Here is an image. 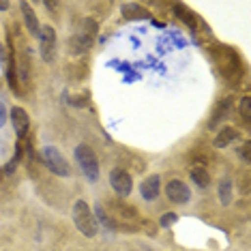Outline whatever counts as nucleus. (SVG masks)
Returning a JSON list of instances; mask_svg holds the SVG:
<instances>
[{
  "instance_id": "obj_22",
  "label": "nucleus",
  "mask_w": 251,
  "mask_h": 251,
  "mask_svg": "<svg viewBox=\"0 0 251 251\" xmlns=\"http://www.w3.org/2000/svg\"><path fill=\"white\" fill-rule=\"evenodd\" d=\"M9 9V2H2V0H0V11H7Z\"/></svg>"
},
{
  "instance_id": "obj_20",
  "label": "nucleus",
  "mask_w": 251,
  "mask_h": 251,
  "mask_svg": "<svg viewBox=\"0 0 251 251\" xmlns=\"http://www.w3.org/2000/svg\"><path fill=\"white\" fill-rule=\"evenodd\" d=\"M176 221H178V215H174V213H165L161 219H159V226H161V227H170V226H174Z\"/></svg>"
},
{
  "instance_id": "obj_10",
  "label": "nucleus",
  "mask_w": 251,
  "mask_h": 251,
  "mask_svg": "<svg viewBox=\"0 0 251 251\" xmlns=\"http://www.w3.org/2000/svg\"><path fill=\"white\" fill-rule=\"evenodd\" d=\"M20 9H22V15H24V24H26V28H28V32H30L32 37L39 39V32H41V24H39V20H37V15H35V11H32V7H30L28 2H22Z\"/></svg>"
},
{
  "instance_id": "obj_5",
  "label": "nucleus",
  "mask_w": 251,
  "mask_h": 251,
  "mask_svg": "<svg viewBox=\"0 0 251 251\" xmlns=\"http://www.w3.org/2000/svg\"><path fill=\"white\" fill-rule=\"evenodd\" d=\"M39 48H41V58L45 62H52L56 56V32L52 26H43L39 32Z\"/></svg>"
},
{
  "instance_id": "obj_12",
  "label": "nucleus",
  "mask_w": 251,
  "mask_h": 251,
  "mask_svg": "<svg viewBox=\"0 0 251 251\" xmlns=\"http://www.w3.org/2000/svg\"><path fill=\"white\" fill-rule=\"evenodd\" d=\"M234 140H238V131L234 129V127H224L217 133V138L213 142V146L215 148H226L227 144H232Z\"/></svg>"
},
{
  "instance_id": "obj_21",
  "label": "nucleus",
  "mask_w": 251,
  "mask_h": 251,
  "mask_svg": "<svg viewBox=\"0 0 251 251\" xmlns=\"http://www.w3.org/2000/svg\"><path fill=\"white\" fill-rule=\"evenodd\" d=\"M241 157H243V161H249V144H245V146H243Z\"/></svg>"
},
{
  "instance_id": "obj_1",
  "label": "nucleus",
  "mask_w": 251,
  "mask_h": 251,
  "mask_svg": "<svg viewBox=\"0 0 251 251\" xmlns=\"http://www.w3.org/2000/svg\"><path fill=\"white\" fill-rule=\"evenodd\" d=\"M71 217H73V224H75V227L86 238H93L97 234V221L93 217V210H90V206L84 202V200H77V202L73 204Z\"/></svg>"
},
{
  "instance_id": "obj_4",
  "label": "nucleus",
  "mask_w": 251,
  "mask_h": 251,
  "mask_svg": "<svg viewBox=\"0 0 251 251\" xmlns=\"http://www.w3.org/2000/svg\"><path fill=\"white\" fill-rule=\"evenodd\" d=\"M165 196H168V200L174 204H187L191 200V189L187 187L185 180L172 178V180H168V185H165Z\"/></svg>"
},
{
  "instance_id": "obj_8",
  "label": "nucleus",
  "mask_w": 251,
  "mask_h": 251,
  "mask_svg": "<svg viewBox=\"0 0 251 251\" xmlns=\"http://www.w3.org/2000/svg\"><path fill=\"white\" fill-rule=\"evenodd\" d=\"M11 123H13L15 133H18V140H24L26 133H28V127H30L28 112L24 107H13V110H11Z\"/></svg>"
},
{
  "instance_id": "obj_9",
  "label": "nucleus",
  "mask_w": 251,
  "mask_h": 251,
  "mask_svg": "<svg viewBox=\"0 0 251 251\" xmlns=\"http://www.w3.org/2000/svg\"><path fill=\"white\" fill-rule=\"evenodd\" d=\"M140 193L144 200H148V202H151V200H157L159 193H161V178H159V174L148 176V178L140 185Z\"/></svg>"
},
{
  "instance_id": "obj_6",
  "label": "nucleus",
  "mask_w": 251,
  "mask_h": 251,
  "mask_svg": "<svg viewBox=\"0 0 251 251\" xmlns=\"http://www.w3.org/2000/svg\"><path fill=\"white\" fill-rule=\"evenodd\" d=\"M110 185L116 191V196H121V198H127L133 191V180H131L129 172H125L121 168H114L110 172Z\"/></svg>"
},
{
  "instance_id": "obj_19",
  "label": "nucleus",
  "mask_w": 251,
  "mask_h": 251,
  "mask_svg": "<svg viewBox=\"0 0 251 251\" xmlns=\"http://www.w3.org/2000/svg\"><path fill=\"white\" fill-rule=\"evenodd\" d=\"M7 77H9V86L13 90H18V75H15V58H13V56H11V60H9Z\"/></svg>"
},
{
  "instance_id": "obj_13",
  "label": "nucleus",
  "mask_w": 251,
  "mask_h": 251,
  "mask_svg": "<svg viewBox=\"0 0 251 251\" xmlns=\"http://www.w3.org/2000/svg\"><path fill=\"white\" fill-rule=\"evenodd\" d=\"M191 180L196 182L200 189H206L210 185V174L206 172V168H202V165H196V168L191 170Z\"/></svg>"
},
{
  "instance_id": "obj_7",
  "label": "nucleus",
  "mask_w": 251,
  "mask_h": 251,
  "mask_svg": "<svg viewBox=\"0 0 251 251\" xmlns=\"http://www.w3.org/2000/svg\"><path fill=\"white\" fill-rule=\"evenodd\" d=\"M93 43H95V39L90 32H75V35L69 39V52L73 56H82L93 50Z\"/></svg>"
},
{
  "instance_id": "obj_16",
  "label": "nucleus",
  "mask_w": 251,
  "mask_h": 251,
  "mask_svg": "<svg viewBox=\"0 0 251 251\" xmlns=\"http://www.w3.org/2000/svg\"><path fill=\"white\" fill-rule=\"evenodd\" d=\"M174 9H176V13H178V18H180V20L185 22V24H187V26H189L191 30H193V28H196V18H193V13H191V11L187 9V7H182V4H176Z\"/></svg>"
},
{
  "instance_id": "obj_3",
  "label": "nucleus",
  "mask_w": 251,
  "mask_h": 251,
  "mask_svg": "<svg viewBox=\"0 0 251 251\" xmlns=\"http://www.w3.org/2000/svg\"><path fill=\"white\" fill-rule=\"evenodd\" d=\"M75 161H77L79 168H82V172L88 180L99 178V161H97L95 151L88 144H79L75 148Z\"/></svg>"
},
{
  "instance_id": "obj_11",
  "label": "nucleus",
  "mask_w": 251,
  "mask_h": 251,
  "mask_svg": "<svg viewBox=\"0 0 251 251\" xmlns=\"http://www.w3.org/2000/svg\"><path fill=\"white\" fill-rule=\"evenodd\" d=\"M217 193H219V202L224 204V206H230V204H232V198H234V187H232V180L227 178V176H224V178L219 180Z\"/></svg>"
},
{
  "instance_id": "obj_14",
  "label": "nucleus",
  "mask_w": 251,
  "mask_h": 251,
  "mask_svg": "<svg viewBox=\"0 0 251 251\" xmlns=\"http://www.w3.org/2000/svg\"><path fill=\"white\" fill-rule=\"evenodd\" d=\"M230 107H232V99L227 97V99H224L219 105H217V110H215V114H213V118H210L208 127H210V129H215V127H217V123L224 121V116L227 114V110H230Z\"/></svg>"
},
{
  "instance_id": "obj_15",
  "label": "nucleus",
  "mask_w": 251,
  "mask_h": 251,
  "mask_svg": "<svg viewBox=\"0 0 251 251\" xmlns=\"http://www.w3.org/2000/svg\"><path fill=\"white\" fill-rule=\"evenodd\" d=\"M114 208H116V213L121 215L123 219H127V221H135V219H138V210L131 208V206H127V204L116 202V204H114Z\"/></svg>"
},
{
  "instance_id": "obj_17",
  "label": "nucleus",
  "mask_w": 251,
  "mask_h": 251,
  "mask_svg": "<svg viewBox=\"0 0 251 251\" xmlns=\"http://www.w3.org/2000/svg\"><path fill=\"white\" fill-rule=\"evenodd\" d=\"M133 13H140V18H144V15H148L144 9L140 7V4H123V15L127 20H133Z\"/></svg>"
},
{
  "instance_id": "obj_18",
  "label": "nucleus",
  "mask_w": 251,
  "mask_h": 251,
  "mask_svg": "<svg viewBox=\"0 0 251 251\" xmlns=\"http://www.w3.org/2000/svg\"><path fill=\"white\" fill-rule=\"evenodd\" d=\"M238 114H241V118L245 123H249V118H251V99H249V97H243V99H241Z\"/></svg>"
},
{
  "instance_id": "obj_2",
  "label": "nucleus",
  "mask_w": 251,
  "mask_h": 251,
  "mask_svg": "<svg viewBox=\"0 0 251 251\" xmlns=\"http://www.w3.org/2000/svg\"><path fill=\"white\" fill-rule=\"evenodd\" d=\"M39 159L50 172H54L56 176H69L71 170H69V163L67 159L62 157V152L54 146H43L41 152H39Z\"/></svg>"
}]
</instances>
